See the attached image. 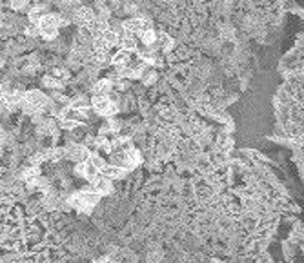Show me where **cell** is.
Here are the masks:
<instances>
[{
	"label": "cell",
	"instance_id": "cell-6",
	"mask_svg": "<svg viewBox=\"0 0 304 263\" xmlns=\"http://www.w3.org/2000/svg\"><path fill=\"white\" fill-rule=\"evenodd\" d=\"M148 29H152V26H150V22L148 20H144V18H130V20H126L124 22V31L128 35H139L141 37L144 31H148Z\"/></svg>",
	"mask_w": 304,
	"mask_h": 263
},
{
	"label": "cell",
	"instance_id": "cell-7",
	"mask_svg": "<svg viewBox=\"0 0 304 263\" xmlns=\"http://www.w3.org/2000/svg\"><path fill=\"white\" fill-rule=\"evenodd\" d=\"M93 20H95V15H93L90 7H79L77 13H75V22L80 24L82 28H88Z\"/></svg>",
	"mask_w": 304,
	"mask_h": 263
},
{
	"label": "cell",
	"instance_id": "cell-8",
	"mask_svg": "<svg viewBox=\"0 0 304 263\" xmlns=\"http://www.w3.org/2000/svg\"><path fill=\"white\" fill-rule=\"evenodd\" d=\"M109 189H111V185H109V180L106 176L99 174L95 180H91V190L95 194H106V192H109Z\"/></svg>",
	"mask_w": 304,
	"mask_h": 263
},
{
	"label": "cell",
	"instance_id": "cell-3",
	"mask_svg": "<svg viewBox=\"0 0 304 263\" xmlns=\"http://www.w3.org/2000/svg\"><path fill=\"white\" fill-rule=\"evenodd\" d=\"M58 26H60L58 17L48 13V15L39 22V33L42 35L46 40H53L56 35H58Z\"/></svg>",
	"mask_w": 304,
	"mask_h": 263
},
{
	"label": "cell",
	"instance_id": "cell-9",
	"mask_svg": "<svg viewBox=\"0 0 304 263\" xmlns=\"http://www.w3.org/2000/svg\"><path fill=\"white\" fill-rule=\"evenodd\" d=\"M111 87H113L111 80L102 78L93 85V93H95V96H107V93L111 91Z\"/></svg>",
	"mask_w": 304,
	"mask_h": 263
},
{
	"label": "cell",
	"instance_id": "cell-5",
	"mask_svg": "<svg viewBox=\"0 0 304 263\" xmlns=\"http://www.w3.org/2000/svg\"><path fill=\"white\" fill-rule=\"evenodd\" d=\"M91 106H93L95 113H99L101 116H111V114L117 113V106H115V102L109 100L107 96H93Z\"/></svg>",
	"mask_w": 304,
	"mask_h": 263
},
{
	"label": "cell",
	"instance_id": "cell-10",
	"mask_svg": "<svg viewBox=\"0 0 304 263\" xmlns=\"http://www.w3.org/2000/svg\"><path fill=\"white\" fill-rule=\"evenodd\" d=\"M22 180L24 182H28V184H37V182L40 180V169L35 167V165L26 167L22 173Z\"/></svg>",
	"mask_w": 304,
	"mask_h": 263
},
{
	"label": "cell",
	"instance_id": "cell-12",
	"mask_svg": "<svg viewBox=\"0 0 304 263\" xmlns=\"http://www.w3.org/2000/svg\"><path fill=\"white\" fill-rule=\"evenodd\" d=\"M102 173L106 174V178H111V180H117V178H120L122 174H124V169L122 167H117V165H107Z\"/></svg>",
	"mask_w": 304,
	"mask_h": 263
},
{
	"label": "cell",
	"instance_id": "cell-18",
	"mask_svg": "<svg viewBox=\"0 0 304 263\" xmlns=\"http://www.w3.org/2000/svg\"><path fill=\"white\" fill-rule=\"evenodd\" d=\"M142 80H144V84H153L157 80V73L155 71H148V73L142 75Z\"/></svg>",
	"mask_w": 304,
	"mask_h": 263
},
{
	"label": "cell",
	"instance_id": "cell-1",
	"mask_svg": "<svg viewBox=\"0 0 304 263\" xmlns=\"http://www.w3.org/2000/svg\"><path fill=\"white\" fill-rule=\"evenodd\" d=\"M97 202H99V194H95L93 190H80L69 198V203L79 211H91Z\"/></svg>",
	"mask_w": 304,
	"mask_h": 263
},
{
	"label": "cell",
	"instance_id": "cell-4",
	"mask_svg": "<svg viewBox=\"0 0 304 263\" xmlns=\"http://www.w3.org/2000/svg\"><path fill=\"white\" fill-rule=\"evenodd\" d=\"M111 64L117 69H120V71H135V66H137V64H133V53L124 49H118L111 56Z\"/></svg>",
	"mask_w": 304,
	"mask_h": 263
},
{
	"label": "cell",
	"instance_id": "cell-11",
	"mask_svg": "<svg viewBox=\"0 0 304 263\" xmlns=\"http://www.w3.org/2000/svg\"><path fill=\"white\" fill-rule=\"evenodd\" d=\"M46 15H48V13H46V7L44 6H35V7H31V9H29V20H31V22L39 24L40 20L46 17Z\"/></svg>",
	"mask_w": 304,
	"mask_h": 263
},
{
	"label": "cell",
	"instance_id": "cell-2",
	"mask_svg": "<svg viewBox=\"0 0 304 263\" xmlns=\"http://www.w3.org/2000/svg\"><path fill=\"white\" fill-rule=\"evenodd\" d=\"M46 104H48V98H46L40 91H29V93H26V96H24V111L26 113H39L42 111L46 107Z\"/></svg>",
	"mask_w": 304,
	"mask_h": 263
},
{
	"label": "cell",
	"instance_id": "cell-14",
	"mask_svg": "<svg viewBox=\"0 0 304 263\" xmlns=\"http://www.w3.org/2000/svg\"><path fill=\"white\" fill-rule=\"evenodd\" d=\"M141 40H142V44L153 45L155 42H157V35H155L153 29H148V31H144V33L141 35Z\"/></svg>",
	"mask_w": 304,
	"mask_h": 263
},
{
	"label": "cell",
	"instance_id": "cell-17",
	"mask_svg": "<svg viewBox=\"0 0 304 263\" xmlns=\"http://www.w3.org/2000/svg\"><path fill=\"white\" fill-rule=\"evenodd\" d=\"M53 76H55V78H58L64 84V82H68L69 73L66 71V69H55V71H53Z\"/></svg>",
	"mask_w": 304,
	"mask_h": 263
},
{
	"label": "cell",
	"instance_id": "cell-15",
	"mask_svg": "<svg viewBox=\"0 0 304 263\" xmlns=\"http://www.w3.org/2000/svg\"><path fill=\"white\" fill-rule=\"evenodd\" d=\"M42 82H44L46 87H51V89H58V87H62V82H60L58 78H55L53 75H50V76H44V80H42Z\"/></svg>",
	"mask_w": 304,
	"mask_h": 263
},
{
	"label": "cell",
	"instance_id": "cell-13",
	"mask_svg": "<svg viewBox=\"0 0 304 263\" xmlns=\"http://www.w3.org/2000/svg\"><path fill=\"white\" fill-rule=\"evenodd\" d=\"M90 154H88V149L86 147H80V146H75L69 149V158H73V160H84V158H88Z\"/></svg>",
	"mask_w": 304,
	"mask_h": 263
},
{
	"label": "cell",
	"instance_id": "cell-16",
	"mask_svg": "<svg viewBox=\"0 0 304 263\" xmlns=\"http://www.w3.org/2000/svg\"><path fill=\"white\" fill-rule=\"evenodd\" d=\"M90 162L93 163V165H95L97 171H104V169L107 167L106 160H104V158H101L99 154H91V156H90Z\"/></svg>",
	"mask_w": 304,
	"mask_h": 263
}]
</instances>
